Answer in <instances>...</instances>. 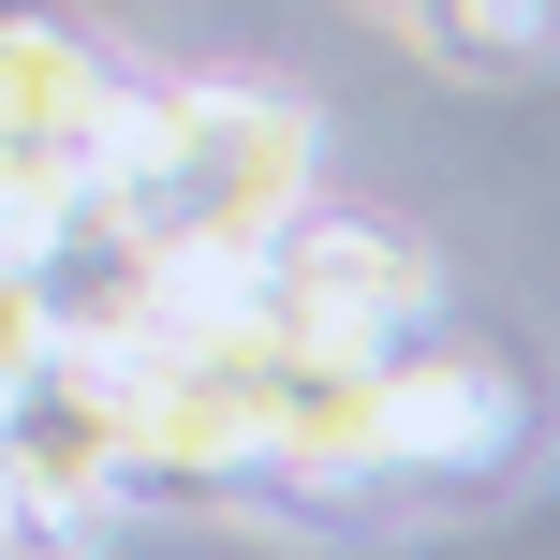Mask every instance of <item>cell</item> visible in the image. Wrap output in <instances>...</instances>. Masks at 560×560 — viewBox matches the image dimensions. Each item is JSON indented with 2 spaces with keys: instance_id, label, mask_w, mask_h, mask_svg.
Here are the masks:
<instances>
[{
  "instance_id": "3",
  "label": "cell",
  "mask_w": 560,
  "mask_h": 560,
  "mask_svg": "<svg viewBox=\"0 0 560 560\" xmlns=\"http://www.w3.org/2000/svg\"><path fill=\"white\" fill-rule=\"evenodd\" d=\"M133 89L104 74V45H74L59 15H0V192H104Z\"/></svg>"
},
{
  "instance_id": "9",
  "label": "cell",
  "mask_w": 560,
  "mask_h": 560,
  "mask_svg": "<svg viewBox=\"0 0 560 560\" xmlns=\"http://www.w3.org/2000/svg\"><path fill=\"white\" fill-rule=\"evenodd\" d=\"M0 560H15V502H0Z\"/></svg>"
},
{
  "instance_id": "2",
  "label": "cell",
  "mask_w": 560,
  "mask_h": 560,
  "mask_svg": "<svg viewBox=\"0 0 560 560\" xmlns=\"http://www.w3.org/2000/svg\"><path fill=\"white\" fill-rule=\"evenodd\" d=\"M252 295L280 339H325V354H398V339H428V310H443V280L398 222H339V207H295V222L252 252Z\"/></svg>"
},
{
  "instance_id": "1",
  "label": "cell",
  "mask_w": 560,
  "mask_h": 560,
  "mask_svg": "<svg viewBox=\"0 0 560 560\" xmlns=\"http://www.w3.org/2000/svg\"><path fill=\"white\" fill-rule=\"evenodd\" d=\"M310 104L266 74H192V89H133V133H118L104 192L133 207L148 252H266L310 207Z\"/></svg>"
},
{
  "instance_id": "4",
  "label": "cell",
  "mask_w": 560,
  "mask_h": 560,
  "mask_svg": "<svg viewBox=\"0 0 560 560\" xmlns=\"http://www.w3.org/2000/svg\"><path fill=\"white\" fill-rule=\"evenodd\" d=\"M0 502H15V532H59V546L118 516V413L74 339L30 384H0Z\"/></svg>"
},
{
  "instance_id": "7",
  "label": "cell",
  "mask_w": 560,
  "mask_h": 560,
  "mask_svg": "<svg viewBox=\"0 0 560 560\" xmlns=\"http://www.w3.org/2000/svg\"><path fill=\"white\" fill-rule=\"evenodd\" d=\"M413 30H428V45H457V59H487V74L546 59V0H413Z\"/></svg>"
},
{
  "instance_id": "5",
  "label": "cell",
  "mask_w": 560,
  "mask_h": 560,
  "mask_svg": "<svg viewBox=\"0 0 560 560\" xmlns=\"http://www.w3.org/2000/svg\"><path fill=\"white\" fill-rule=\"evenodd\" d=\"M252 472L280 487H384V354L252 339Z\"/></svg>"
},
{
  "instance_id": "8",
  "label": "cell",
  "mask_w": 560,
  "mask_h": 560,
  "mask_svg": "<svg viewBox=\"0 0 560 560\" xmlns=\"http://www.w3.org/2000/svg\"><path fill=\"white\" fill-rule=\"evenodd\" d=\"M45 354H59V310H45V280L0 252V384H30Z\"/></svg>"
},
{
  "instance_id": "6",
  "label": "cell",
  "mask_w": 560,
  "mask_h": 560,
  "mask_svg": "<svg viewBox=\"0 0 560 560\" xmlns=\"http://www.w3.org/2000/svg\"><path fill=\"white\" fill-rule=\"evenodd\" d=\"M516 428H532V398H516L502 354H428V339H398L384 354V472H502Z\"/></svg>"
}]
</instances>
